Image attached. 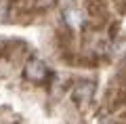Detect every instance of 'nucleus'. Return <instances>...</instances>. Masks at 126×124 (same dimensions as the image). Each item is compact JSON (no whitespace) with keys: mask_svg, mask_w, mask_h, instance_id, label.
<instances>
[{"mask_svg":"<svg viewBox=\"0 0 126 124\" xmlns=\"http://www.w3.org/2000/svg\"><path fill=\"white\" fill-rule=\"evenodd\" d=\"M23 76H25V80L34 82V84H44L50 78V70L40 59H30L25 63V67H23Z\"/></svg>","mask_w":126,"mask_h":124,"instance_id":"f257e3e1","label":"nucleus"},{"mask_svg":"<svg viewBox=\"0 0 126 124\" xmlns=\"http://www.w3.org/2000/svg\"><path fill=\"white\" fill-rule=\"evenodd\" d=\"M93 95H94V84L90 80H80V82L74 86V90H72V99H74V103H76L78 107L86 105V103L93 99Z\"/></svg>","mask_w":126,"mask_h":124,"instance_id":"f03ea898","label":"nucleus"},{"mask_svg":"<svg viewBox=\"0 0 126 124\" xmlns=\"http://www.w3.org/2000/svg\"><path fill=\"white\" fill-rule=\"evenodd\" d=\"M13 2L15 0H0V21L9 17L11 9H13Z\"/></svg>","mask_w":126,"mask_h":124,"instance_id":"7ed1b4c3","label":"nucleus"},{"mask_svg":"<svg viewBox=\"0 0 126 124\" xmlns=\"http://www.w3.org/2000/svg\"><path fill=\"white\" fill-rule=\"evenodd\" d=\"M34 4H36V9H50L55 0H34Z\"/></svg>","mask_w":126,"mask_h":124,"instance_id":"20e7f679","label":"nucleus"},{"mask_svg":"<svg viewBox=\"0 0 126 124\" xmlns=\"http://www.w3.org/2000/svg\"><path fill=\"white\" fill-rule=\"evenodd\" d=\"M118 32H120V25L118 23H113V25H109V38H116Z\"/></svg>","mask_w":126,"mask_h":124,"instance_id":"39448f33","label":"nucleus"}]
</instances>
